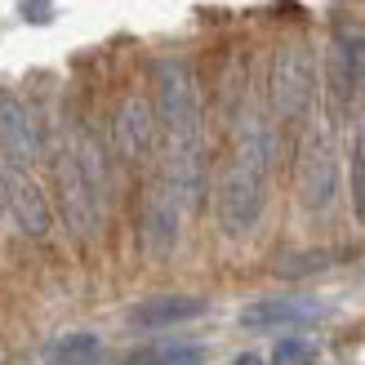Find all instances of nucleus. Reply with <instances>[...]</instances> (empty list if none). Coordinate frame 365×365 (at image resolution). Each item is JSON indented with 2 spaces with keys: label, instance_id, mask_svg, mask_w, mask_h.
I'll return each mask as SVG.
<instances>
[{
  "label": "nucleus",
  "instance_id": "nucleus-1",
  "mask_svg": "<svg viewBox=\"0 0 365 365\" xmlns=\"http://www.w3.org/2000/svg\"><path fill=\"white\" fill-rule=\"evenodd\" d=\"M53 200H58V214L76 241L98 236L107 200V165L89 134H71L53 156Z\"/></svg>",
  "mask_w": 365,
  "mask_h": 365
},
{
  "label": "nucleus",
  "instance_id": "nucleus-2",
  "mask_svg": "<svg viewBox=\"0 0 365 365\" xmlns=\"http://www.w3.org/2000/svg\"><path fill=\"white\" fill-rule=\"evenodd\" d=\"M152 112L165 143H187V138H205V103H200V85L187 58L165 53L152 67Z\"/></svg>",
  "mask_w": 365,
  "mask_h": 365
},
{
  "label": "nucleus",
  "instance_id": "nucleus-3",
  "mask_svg": "<svg viewBox=\"0 0 365 365\" xmlns=\"http://www.w3.org/2000/svg\"><path fill=\"white\" fill-rule=\"evenodd\" d=\"M267 103H272V116L285 120V125H294L312 112V103H317V53L303 36H289L272 53Z\"/></svg>",
  "mask_w": 365,
  "mask_h": 365
},
{
  "label": "nucleus",
  "instance_id": "nucleus-4",
  "mask_svg": "<svg viewBox=\"0 0 365 365\" xmlns=\"http://www.w3.org/2000/svg\"><path fill=\"white\" fill-rule=\"evenodd\" d=\"M267 170L227 156L214 178V218L227 236H250L267 210Z\"/></svg>",
  "mask_w": 365,
  "mask_h": 365
},
{
  "label": "nucleus",
  "instance_id": "nucleus-5",
  "mask_svg": "<svg viewBox=\"0 0 365 365\" xmlns=\"http://www.w3.org/2000/svg\"><path fill=\"white\" fill-rule=\"evenodd\" d=\"M294 187H299V205L307 214H330L339 200V143L330 120H312L303 130L299 143V160H294Z\"/></svg>",
  "mask_w": 365,
  "mask_h": 365
},
{
  "label": "nucleus",
  "instance_id": "nucleus-6",
  "mask_svg": "<svg viewBox=\"0 0 365 365\" xmlns=\"http://www.w3.org/2000/svg\"><path fill=\"white\" fill-rule=\"evenodd\" d=\"M325 71H330V98H334V107H352L361 98V89H365V23H361V18H348V14L334 18Z\"/></svg>",
  "mask_w": 365,
  "mask_h": 365
},
{
  "label": "nucleus",
  "instance_id": "nucleus-7",
  "mask_svg": "<svg viewBox=\"0 0 365 365\" xmlns=\"http://www.w3.org/2000/svg\"><path fill=\"white\" fill-rule=\"evenodd\" d=\"M107 138H112L116 160H125V165H143V160H152L156 156V143H160V125H156V112H152V98L125 94L112 107Z\"/></svg>",
  "mask_w": 365,
  "mask_h": 365
},
{
  "label": "nucleus",
  "instance_id": "nucleus-8",
  "mask_svg": "<svg viewBox=\"0 0 365 365\" xmlns=\"http://www.w3.org/2000/svg\"><path fill=\"white\" fill-rule=\"evenodd\" d=\"M182 200L170 192L165 178H152L148 192H143L138 200V241L143 250L152 254V259H165V254H174L178 236H182Z\"/></svg>",
  "mask_w": 365,
  "mask_h": 365
},
{
  "label": "nucleus",
  "instance_id": "nucleus-9",
  "mask_svg": "<svg viewBox=\"0 0 365 365\" xmlns=\"http://www.w3.org/2000/svg\"><path fill=\"white\" fill-rule=\"evenodd\" d=\"M0 148H5L9 165L27 170L45 156V138H41V120L27 107V98H18L14 89L0 85Z\"/></svg>",
  "mask_w": 365,
  "mask_h": 365
},
{
  "label": "nucleus",
  "instance_id": "nucleus-10",
  "mask_svg": "<svg viewBox=\"0 0 365 365\" xmlns=\"http://www.w3.org/2000/svg\"><path fill=\"white\" fill-rule=\"evenodd\" d=\"M5 210L14 214V223L27 236H36V241L49 236V227H53L49 196L41 192V182H36L27 170H18V165H5Z\"/></svg>",
  "mask_w": 365,
  "mask_h": 365
},
{
  "label": "nucleus",
  "instance_id": "nucleus-11",
  "mask_svg": "<svg viewBox=\"0 0 365 365\" xmlns=\"http://www.w3.org/2000/svg\"><path fill=\"white\" fill-rule=\"evenodd\" d=\"M317 317H321V303L312 299H263L241 312V325L245 330H285V325H303Z\"/></svg>",
  "mask_w": 365,
  "mask_h": 365
},
{
  "label": "nucleus",
  "instance_id": "nucleus-12",
  "mask_svg": "<svg viewBox=\"0 0 365 365\" xmlns=\"http://www.w3.org/2000/svg\"><path fill=\"white\" fill-rule=\"evenodd\" d=\"M205 312V299L196 294H160V299H148L130 312V325L138 330H165V325H178V321H192Z\"/></svg>",
  "mask_w": 365,
  "mask_h": 365
},
{
  "label": "nucleus",
  "instance_id": "nucleus-13",
  "mask_svg": "<svg viewBox=\"0 0 365 365\" xmlns=\"http://www.w3.org/2000/svg\"><path fill=\"white\" fill-rule=\"evenodd\" d=\"M205 352L196 343H152V348H138L130 352L120 365H200Z\"/></svg>",
  "mask_w": 365,
  "mask_h": 365
},
{
  "label": "nucleus",
  "instance_id": "nucleus-14",
  "mask_svg": "<svg viewBox=\"0 0 365 365\" xmlns=\"http://www.w3.org/2000/svg\"><path fill=\"white\" fill-rule=\"evenodd\" d=\"M348 259V250H299V254H285L277 263L281 277H312V272H325Z\"/></svg>",
  "mask_w": 365,
  "mask_h": 365
},
{
  "label": "nucleus",
  "instance_id": "nucleus-15",
  "mask_svg": "<svg viewBox=\"0 0 365 365\" xmlns=\"http://www.w3.org/2000/svg\"><path fill=\"white\" fill-rule=\"evenodd\" d=\"M348 196H352L356 223L365 227V125L352 134V148H348Z\"/></svg>",
  "mask_w": 365,
  "mask_h": 365
},
{
  "label": "nucleus",
  "instance_id": "nucleus-16",
  "mask_svg": "<svg viewBox=\"0 0 365 365\" xmlns=\"http://www.w3.org/2000/svg\"><path fill=\"white\" fill-rule=\"evenodd\" d=\"M98 339L94 334H67L49 348V365H94Z\"/></svg>",
  "mask_w": 365,
  "mask_h": 365
},
{
  "label": "nucleus",
  "instance_id": "nucleus-17",
  "mask_svg": "<svg viewBox=\"0 0 365 365\" xmlns=\"http://www.w3.org/2000/svg\"><path fill=\"white\" fill-rule=\"evenodd\" d=\"M267 365H317V343L312 339H281L272 348Z\"/></svg>",
  "mask_w": 365,
  "mask_h": 365
},
{
  "label": "nucleus",
  "instance_id": "nucleus-18",
  "mask_svg": "<svg viewBox=\"0 0 365 365\" xmlns=\"http://www.w3.org/2000/svg\"><path fill=\"white\" fill-rule=\"evenodd\" d=\"M232 365H267V361H263V356H259V352H245V356H236V361H232Z\"/></svg>",
  "mask_w": 365,
  "mask_h": 365
},
{
  "label": "nucleus",
  "instance_id": "nucleus-19",
  "mask_svg": "<svg viewBox=\"0 0 365 365\" xmlns=\"http://www.w3.org/2000/svg\"><path fill=\"white\" fill-rule=\"evenodd\" d=\"M0 214H5V165H0Z\"/></svg>",
  "mask_w": 365,
  "mask_h": 365
}]
</instances>
